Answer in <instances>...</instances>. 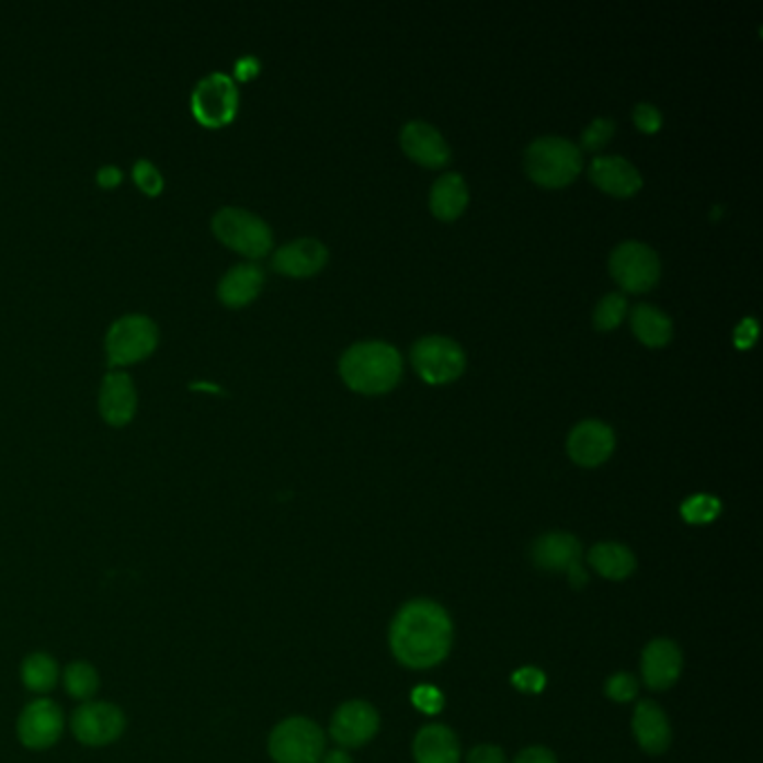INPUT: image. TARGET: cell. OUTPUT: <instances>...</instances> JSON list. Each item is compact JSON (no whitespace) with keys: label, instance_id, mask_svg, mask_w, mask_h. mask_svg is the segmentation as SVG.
<instances>
[{"label":"cell","instance_id":"cell-1","mask_svg":"<svg viewBox=\"0 0 763 763\" xmlns=\"http://www.w3.org/2000/svg\"><path fill=\"white\" fill-rule=\"evenodd\" d=\"M453 620L448 612L428 597H417L399 610L390 627L395 659L410 670L440 665L453 647Z\"/></svg>","mask_w":763,"mask_h":763},{"label":"cell","instance_id":"cell-2","mask_svg":"<svg viewBox=\"0 0 763 763\" xmlns=\"http://www.w3.org/2000/svg\"><path fill=\"white\" fill-rule=\"evenodd\" d=\"M339 369L352 390L361 395H384L399 384L403 358L397 348L384 341H363L345 350Z\"/></svg>","mask_w":763,"mask_h":763},{"label":"cell","instance_id":"cell-3","mask_svg":"<svg viewBox=\"0 0 763 763\" xmlns=\"http://www.w3.org/2000/svg\"><path fill=\"white\" fill-rule=\"evenodd\" d=\"M524 167L535 184L560 189L580 175L582 150L565 137H539L526 148Z\"/></svg>","mask_w":763,"mask_h":763},{"label":"cell","instance_id":"cell-4","mask_svg":"<svg viewBox=\"0 0 763 763\" xmlns=\"http://www.w3.org/2000/svg\"><path fill=\"white\" fill-rule=\"evenodd\" d=\"M213 231L223 242L249 258L264 255L274 244V236L262 217L240 206H225L217 210L213 215Z\"/></svg>","mask_w":763,"mask_h":763},{"label":"cell","instance_id":"cell-5","mask_svg":"<svg viewBox=\"0 0 763 763\" xmlns=\"http://www.w3.org/2000/svg\"><path fill=\"white\" fill-rule=\"evenodd\" d=\"M322 752L324 734L305 717H289L269 734V754L276 763H318Z\"/></svg>","mask_w":763,"mask_h":763},{"label":"cell","instance_id":"cell-6","mask_svg":"<svg viewBox=\"0 0 763 763\" xmlns=\"http://www.w3.org/2000/svg\"><path fill=\"white\" fill-rule=\"evenodd\" d=\"M417 374L432 386H444L459 378L466 367V354L448 337H423L410 350Z\"/></svg>","mask_w":763,"mask_h":763},{"label":"cell","instance_id":"cell-7","mask_svg":"<svg viewBox=\"0 0 763 763\" xmlns=\"http://www.w3.org/2000/svg\"><path fill=\"white\" fill-rule=\"evenodd\" d=\"M610 271L625 292L642 294L659 283L661 260L649 244L629 240L612 251Z\"/></svg>","mask_w":763,"mask_h":763},{"label":"cell","instance_id":"cell-8","mask_svg":"<svg viewBox=\"0 0 763 763\" xmlns=\"http://www.w3.org/2000/svg\"><path fill=\"white\" fill-rule=\"evenodd\" d=\"M70 728L79 743L88 748H103L122 739L126 730V715L115 703L86 701L75 710Z\"/></svg>","mask_w":763,"mask_h":763},{"label":"cell","instance_id":"cell-9","mask_svg":"<svg viewBox=\"0 0 763 763\" xmlns=\"http://www.w3.org/2000/svg\"><path fill=\"white\" fill-rule=\"evenodd\" d=\"M531 558L535 567L544 571L567 573L573 587L587 584V571L582 569V544L571 533H544L535 539Z\"/></svg>","mask_w":763,"mask_h":763},{"label":"cell","instance_id":"cell-10","mask_svg":"<svg viewBox=\"0 0 763 763\" xmlns=\"http://www.w3.org/2000/svg\"><path fill=\"white\" fill-rule=\"evenodd\" d=\"M157 343V327L148 316L128 314L122 316L107 332L105 350L111 363H130L152 352Z\"/></svg>","mask_w":763,"mask_h":763},{"label":"cell","instance_id":"cell-11","mask_svg":"<svg viewBox=\"0 0 763 763\" xmlns=\"http://www.w3.org/2000/svg\"><path fill=\"white\" fill-rule=\"evenodd\" d=\"M238 111V90L231 77L210 72L193 90V113L206 126H223Z\"/></svg>","mask_w":763,"mask_h":763},{"label":"cell","instance_id":"cell-12","mask_svg":"<svg viewBox=\"0 0 763 763\" xmlns=\"http://www.w3.org/2000/svg\"><path fill=\"white\" fill-rule=\"evenodd\" d=\"M64 726L61 707L49 698H36L21 713L16 734L25 748L47 750L61 739Z\"/></svg>","mask_w":763,"mask_h":763},{"label":"cell","instance_id":"cell-13","mask_svg":"<svg viewBox=\"0 0 763 763\" xmlns=\"http://www.w3.org/2000/svg\"><path fill=\"white\" fill-rule=\"evenodd\" d=\"M616 448V434L612 425L597 421V419H587L580 421L567 440V453L569 457L584 468H595L605 464Z\"/></svg>","mask_w":763,"mask_h":763},{"label":"cell","instance_id":"cell-14","mask_svg":"<svg viewBox=\"0 0 763 763\" xmlns=\"http://www.w3.org/2000/svg\"><path fill=\"white\" fill-rule=\"evenodd\" d=\"M642 681L653 692L670 690L683 672V653L674 640L657 638L642 649Z\"/></svg>","mask_w":763,"mask_h":763},{"label":"cell","instance_id":"cell-15","mask_svg":"<svg viewBox=\"0 0 763 763\" xmlns=\"http://www.w3.org/2000/svg\"><path fill=\"white\" fill-rule=\"evenodd\" d=\"M380 719L374 707L365 701L343 703L332 717L330 734L343 748H361L374 739L378 732Z\"/></svg>","mask_w":763,"mask_h":763},{"label":"cell","instance_id":"cell-16","mask_svg":"<svg viewBox=\"0 0 763 763\" xmlns=\"http://www.w3.org/2000/svg\"><path fill=\"white\" fill-rule=\"evenodd\" d=\"M401 148L421 167L442 169L451 161V146L442 133L425 122H408L401 130Z\"/></svg>","mask_w":763,"mask_h":763},{"label":"cell","instance_id":"cell-17","mask_svg":"<svg viewBox=\"0 0 763 763\" xmlns=\"http://www.w3.org/2000/svg\"><path fill=\"white\" fill-rule=\"evenodd\" d=\"M589 178L597 189L616 197H631L642 186L638 169L618 155L595 157L589 167Z\"/></svg>","mask_w":763,"mask_h":763},{"label":"cell","instance_id":"cell-18","mask_svg":"<svg viewBox=\"0 0 763 763\" xmlns=\"http://www.w3.org/2000/svg\"><path fill=\"white\" fill-rule=\"evenodd\" d=\"M327 258H330V251H327L322 242H318L316 238H300L274 253V269L285 276L307 278L318 274L327 264Z\"/></svg>","mask_w":763,"mask_h":763},{"label":"cell","instance_id":"cell-19","mask_svg":"<svg viewBox=\"0 0 763 763\" xmlns=\"http://www.w3.org/2000/svg\"><path fill=\"white\" fill-rule=\"evenodd\" d=\"M631 728L638 745L649 754H663L672 743L670 719L653 701H638Z\"/></svg>","mask_w":763,"mask_h":763},{"label":"cell","instance_id":"cell-20","mask_svg":"<svg viewBox=\"0 0 763 763\" xmlns=\"http://www.w3.org/2000/svg\"><path fill=\"white\" fill-rule=\"evenodd\" d=\"M412 752L417 763H459L462 756L457 734L442 724L421 728L414 737Z\"/></svg>","mask_w":763,"mask_h":763},{"label":"cell","instance_id":"cell-21","mask_svg":"<svg viewBox=\"0 0 763 763\" xmlns=\"http://www.w3.org/2000/svg\"><path fill=\"white\" fill-rule=\"evenodd\" d=\"M101 412L103 417L111 423H126L137 406V395H135V386L133 378L124 372H111L105 374L103 384H101Z\"/></svg>","mask_w":763,"mask_h":763},{"label":"cell","instance_id":"cell-22","mask_svg":"<svg viewBox=\"0 0 763 763\" xmlns=\"http://www.w3.org/2000/svg\"><path fill=\"white\" fill-rule=\"evenodd\" d=\"M589 565L595 573H601L607 580H627L636 571V556L629 547L618 542H601L591 547Z\"/></svg>","mask_w":763,"mask_h":763},{"label":"cell","instance_id":"cell-23","mask_svg":"<svg viewBox=\"0 0 763 763\" xmlns=\"http://www.w3.org/2000/svg\"><path fill=\"white\" fill-rule=\"evenodd\" d=\"M262 283H264V274L258 264H249V262L236 264L220 281V298L234 307L247 305L260 294Z\"/></svg>","mask_w":763,"mask_h":763},{"label":"cell","instance_id":"cell-24","mask_svg":"<svg viewBox=\"0 0 763 763\" xmlns=\"http://www.w3.org/2000/svg\"><path fill=\"white\" fill-rule=\"evenodd\" d=\"M631 330L647 348H663L672 341V318L653 305H636L631 309Z\"/></svg>","mask_w":763,"mask_h":763},{"label":"cell","instance_id":"cell-25","mask_svg":"<svg viewBox=\"0 0 763 763\" xmlns=\"http://www.w3.org/2000/svg\"><path fill=\"white\" fill-rule=\"evenodd\" d=\"M468 204V189L459 173H446L437 182H434L430 191V210L440 217V220H455L464 213Z\"/></svg>","mask_w":763,"mask_h":763},{"label":"cell","instance_id":"cell-26","mask_svg":"<svg viewBox=\"0 0 763 763\" xmlns=\"http://www.w3.org/2000/svg\"><path fill=\"white\" fill-rule=\"evenodd\" d=\"M21 681L34 694H47L59 683V663L45 651H34L21 665Z\"/></svg>","mask_w":763,"mask_h":763},{"label":"cell","instance_id":"cell-27","mask_svg":"<svg viewBox=\"0 0 763 763\" xmlns=\"http://www.w3.org/2000/svg\"><path fill=\"white\" fill-rule=\"evenodd\" d=\"M64 685H66V692L77 698V701H90L96 690H99V674L96 670L86 663V661H77V663H70L64 672Z\"/></svg>","mask_w":763,"mask_h":763},{"label":"cell","instance_id":"cell-28","mask_svg":"<svg viewBox=\"0 0 763 763\" xmlns=\"http://www.w3.org/2000/svg\"><path fill=\"white\" fill-rule=\"evenodd\" d=\"M625 314H627V298L623 294H607L601 303L595 305V311H593L595 330L601 332L614 330V327L623 322Z\"/></svg>","mask_w":763,"mask_h":763},{"label":"cell","instance_id":"cell-29","mask_svg":"<svg viewBox=\"0 0 763 763\" xmlns=\"http://www.w3.org/2000/svg\"><path fill=\"white\" fill-rule=\"evenodd\" d=\"M721 513V502L715 496H694L681 506V515L687 524H707Z\"/></svg>","mask_w":763,"mask_h":763},{"label":"cell","instance_id":"cell-30","mask_svg":"<svg viewBox=\"0 0 763 763\" xmlns=\"http://www.w3.org/2000/svg\"><path fill=\"white\" fill-rule=\"evenodd\" d=\"M614 130H616V124L607 117H601V119H593L587 130L582 133V148L593 152V150H601L603 146H607V141L614 137Z\"/></svg>","mask_w":763,"mask_h":763},{"label":"cell","instance_id":"cell-31","mask_svg":"<svg viewBox=\"0 0 763 763\" xmlns=\"http://www.w3.org/2000/svg\"><path fill=\"white\" fill-rule=\"evenodd\" d=\"M605 694L616 703H629L638 696V679L634 674L618 672L605 683Z\"/></svg>","mask_w":763,"mask_h":763},{"label":"cell","instance_id":"cell-32","mask_svg":"<svg viewBox=\"0 0 763 763\" xmlns=\"http://www.w3.org/2000/svg\"><path fill=\"white\" fill-rule=\"evenodd\" d=\"M634 124L638 130L651 135V133H659L661 130V124H663V117L659 113V107L657 105H651V103H638L634 107Z\"/></svg>","mask_w":763,"mask_h":763},{"label":"cell","instance_id":"cell-33","mask_svg":"<svg viewBox=\"0 0 763 763\" xmlns=\"http://www.w3.org/2000/svg\"><path fill=\"white\" fill-rule=\"evenodd\" d=\"M412 703L419 707L421 713L425 715H434V713H440L442 707H444V696L437 687H432V685H419L414 692H412Z\"/></svg>","mask_w":763,"mask_h":763},{"label":"cell","instance_id":"cell-34","mask_svg":"<svg viewBox=\"0 0 763 763\" xmlns=\"http://www.w3.org/2000/svg\"><path fill=\"white\" fill-rule=\"evenodd\" d=\"M133 175H135V180H137V184L146 191V193H150V195H155V193H159L161 191V184H163V180H161V175H159V171L152 167V163L150 161H146V159H139L137 163H135V171H133Z\"/></svg>","mask_w":763,"mask_h":763},{"label":"cell","instance_id":"cell-35","mask_svg":"<svg viewBox=\"0 0 763 763\" xmlns=\"http://www.w3.org/2000/svg\"><path fill=\"white\" fill-rule=\"evenodd\" d=\"M544 683H547V679L537 668H522L513 674V685L522 692H542Z\"/></svg>","mask_w":763,"mask_h":763},{"label":"cell","instance_id":"cell-36","mask_svg":"<svg viewBox=\"0 0 763 763\" xmlns=\"http://www.w3.org/2000/svg\"><path fill=\"white\" fill-rule=\"evenodd\" d=\"M468 763H506V754L498 745H477L468 754Z\"/></svg>","mask_w":763,"mask_h":763},{"label":"cell","instance_id":"cell-37","mask_svg":"<svg viewBox=\"0 0 763 763\" xmlns=\"http://www.w3.org/2000/svg\"><path fill=\"white\" fill-rule=\"evenodd\" d=\"M513 763H558L556 754L549 750V748H544V745H531V748H524L515 759Z\"/></svg>","mask_w":763,"mask_h":763},{"label":"cell","instance_id":"cell-38","mask_svg":"<svg viewBox=\"0 0 763 763\" xmlns=\"http://www.w3.org/2000/svg\"><path fill=\"white\" fill-rule=\"evenodd\" d=\"M756 320L754 318H743L741 322H739V327H737V330H734V345L739 348V350H748L752 343H754V339H756Z\"/></svg>","mask_w":763,"mask_h":763},{"label":"cell","instance_id":"cell-39","mask_svg":"<svg viewBox=\"0 0 763 763\" xmlns=\"http://www.w3.org/2000/svg\"><path fill=\"white\" fill-rule=\"evenodd\" d=\"M96 178L103 186H115L122 180V171L117 167H103Z\"/></svg>","mask_w":763,"mask_h":763},{"label":"cell","instance_id":"cell-40","mask_svg":"<svg viewBox=\"0 0 763 763\" xmlns=\"http://www.w3.org/2000/svg\"><path fill=\"white\" fill-rule=\"evenodd\" d=\"M236 70H238V77H240V79H247V77H251V75L258 72V61L251 59V57H247V59L238 61Z\"/></svg>","mask_w":763,"mask_h":763},{"label":"cell","instance_id":"cell-41","mask_svg":"<svg viewBox=\"0 0 763 763\" xmlns=\"http://www.w3.org/2000/svg\"><path fill=\"white\" fill-rule=\"evenodd\" d=\"M318 763H352V759L343 750H332V752H327L324 756H320Z\"/></svg>","mask_w":763,"mask_h":763}]
</instances>
